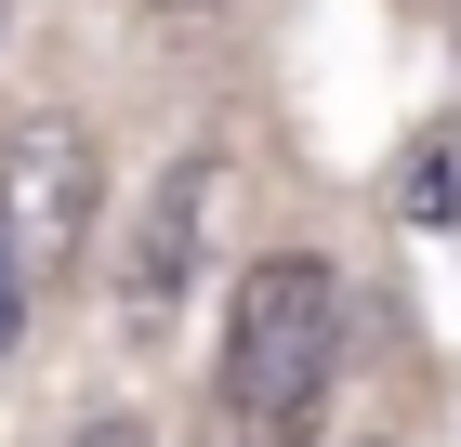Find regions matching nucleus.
Here are the masks:
<instances>
[{"mask_svg": "<svg viewBox=\"0 0 461 447\" xmlns=\"http://www.w3.org/2000/svg\"><path fill=\"white\" fill-rule=\"evenodd\" d=\"M343 369V276L317 250H264L238 276V329H224V381L198 447H303Z\"/></svg>", "mask_w": 461, "mask_h": 447, "instance_id": "1", "label": "nucleus"}, {"mask_svg": "<svg viewBox=\"0 0 461 447\" xmlns=\"http://www.w3.org/2000/svg\"><path fill=\"white\" fill-rule=\"evenodd\" d=\"M93 210H106V158H93L79 119H14L0 132V264L27 276V290H53L79 264Z\"/></svg>", "mask_w": 461, "mask_h": 447, "instance_id": "2", "label": "nucleus"}, {"mask_svg": "<svg viewBox=\"0 0 461 447\" xmlns=\"http://www.w3.org/2000/svg\"><path fill=\"white\" fill-rule=\"evenodd\" d=\"M198 210H212V158H185V172L145 198V224H132V264H119V316H132V329H172L185 276H198Z\"/></svg>", "mask_w": 461, "mask_h": 447, "instance_id": "3", "label": "nucleus"}, {"mask_svg": "<svg viewBox=\"0 0 461 447\" xmlns=\"http://www.w3.org/2000/svg\"><path fill=\"white\" fill-rule=\"evenodd\" d=\"M409 210H422V224H448V145H422V158H409Z\"/></svg>", "mask_w": 461, "mask_h": 447, "instance_id": "4", "label": "nucleus"}, {"mask_svg": "<svg viewBox=\"0 0 461 447\" xmlns=\"http://www.w3.org/2000/svg\"><path fill=\"white\" fill-rule=\"evenodd\" d=\"M67 447H158V434H145V421H119V408H93V421H79Z\"/></svg>", "mask_w": 461, "mask_h": 447, "instance_id": "5", "label": "nucleus"}, {"mask_svg": "<svg viewBox=\"0 0 461 447\" xmlns=\"http://www.w3.org/2000/svg\"><path fill=\"white\" fill-rule=\"evenodd\" d=\"M14 329H27V276L0 264V355H14Z\"/></svg>", "mask_w": 461, "mask_h": 447, "instance_id": "6", "label": "nucleus"}, {"mask_svg": "<svg viewBox=\"0 0 461 447\" xmlns=\"http://www.w3.org/2000/svg\"><path fill=\"white\" fill-rule=\"evenodd\" d=\"M158 13H212V0H158Z\"/></svg>", "mask_w": 461, "mask_h": 447, "instance_id": "7", "label": "nucleus"}]
</instances>
